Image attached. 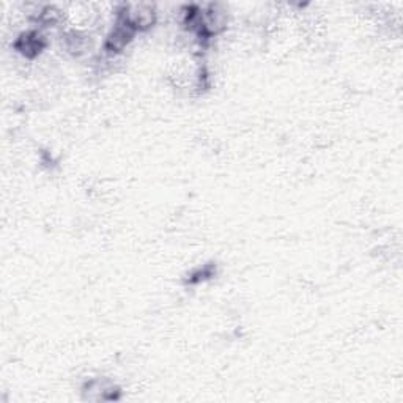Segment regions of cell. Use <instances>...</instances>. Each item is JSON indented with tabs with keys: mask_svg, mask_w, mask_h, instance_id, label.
I'll return each instance as SVG.
<instances>
[{
	"mask_svg": "<svg viewBox=\"0 0 403 403\" xmlns=\"http://www.w3.org/2000/svg\"><path fill=\"white\" fill-rule=\"evenodd\" d=\"M134 37V30L131 27H128L124 22L118 19L117 26L112 28V32L109 33V37L106 39V49L109 53H122V50L131 43V39Z\"/></svg>",
	"mask_w": 403,
	"mask_h": 403,
	"instance_id": "6da1fadb",
	"label": "cell"
},
{
	"mask_svg": "<svg viewBox=\"0 0 403 403\" xmlns=\"http://www.w3.org/2000/svg\"><path fill=\"white\" fill-rule=\"evenodd\" d=\"M44 46H46L44 37L37 30L22 33L18 38V41H16V49H18L22 55L30 57V59L41 53Z\"/></svg>",
	"mask_w": 403,
	"mask_h": 403,
	"instance_id": "7a4b0ae2",
	"label": "cell"
}]
</instances>
